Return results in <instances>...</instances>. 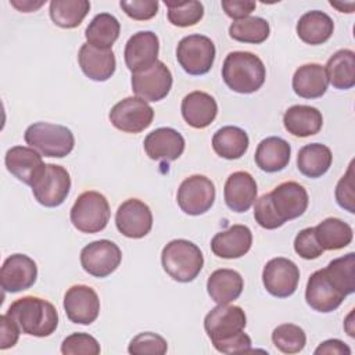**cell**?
Masks as SVG:
<instances>
[{
	"mask_svg": "<svg viewBox=\"0 0 355 355\" xmlns=\"http://www.w3.org/2000/svg\"><path fill=\"white\" fill-rule=\"evenodd\" d=\"M21 333L33 337H49L58 326V312L55 306L44 298L25 295L15 300L7 309Z\"/></svg>",
	"mask_w": 355,
	"mask_h": 355,
	"instance_id": "obj_1",
	"label": "cell"
},
{
	"mask_svg": "<svg viewBox=\"0 0 355 355\" xmlns=\"http://www.w3.org/2000/svg\"><path fill=\"white\" fill-rule=\"evenodd\" d=\"M222 78L236 93L250 94L262 87L266 69L262 60L250 51H232L222 65Z\"/></svg>",
	"mask_w": 355,
	"mask_h": 355,
	"instance_id": "obj_2",
	"label": "cell"
},
{
	"mask_svg": "<svg viewBox=\"0 0 355 355\" xmlns=\"http://www.w3.org/2000/svg\"><path fill=\"white\" fill-rule=\"evenodd\" d=\"M164 270L176 282H193L204 266V257L194 243L176 239L169 241L161 252Z\"/></svg>",
	"mask_w": 355,
	"mask_h": 355,
	"instance_id": "obj_3",
	"label": "cell"
},
{
	"mask_svg": "<svg viewBox=\"0 0 355 355\" xmlns=\"http://www.w3.org/2000/svg\"><path fill=\"white\" fill-rule=\"evenodd\" d=\"M24 139L29 147L50 158H64L75 146V137L71 129L49 122H36L28 126Z\"/></svg>",
	"mask_w": 355,
	"mask_h": 355,
	"instance_id": "obj_4",
	"label": "cell"
},
{
	"mask_svg": "<svg viewBox=\"0 0 355 355\" xmlns=\"http://www.w3.org/2000/svg\"><path fill=\"white\" fill-rule=\"evenodd\" d=\"M110 215L111 211L107 198L94 190L82 193L69 212L72 225L82 233H98L104 230Z\"/></svg>",
	"mask_w": 355,
	"mask_h": 355,
	"instance_id": "obj_5",
	"label": "cell"
},
{
	"mask_svg": "<svg viewBox=\"0 0 355 355\" xmlns=\"http://www.w3.org/2000/svg\"><path fill=\"white\" fill-rule=\"evenodd\" d=\"M215 44L204 35L184 36L176 49V58L179 65L189 75H204L209 72L215 61Z\"/></svg>",
	"mask_w": 355,
	"mask_h": 355,
	"instance_id": "obj_6",
	"label": "cell"
},
{
	"mask_svg": "<svg viewBox=\"0 0 355 355\" xmlns=\"http://www.w3.org/2000/svg\"><path fill=\"white\" fill-rule=\"evenodd\" d=\"M31 187L39 204L54 208L67 200L71 189V176L64 166L46 164Z\"/></svg>",
	"mask_w": 355,
	"mask_h": 355,
	"instance_id": "obj_7",
	"label": "cell"
},
{
	"mask_svg": "<svg viewBox=\"0 0 355 355\" xmlns=\"http://www.w3.org/2000/svg\"><path fill=\"white\" fill-rule=\"evenodd\" d=\"M215 184L209 178L191 175L180 183L176 200L184 214L197 216L211 209L215 202Z\"/></svg>",
	"mask_w": 355,
	"mask_h": 355,
	"instance_id": "obj_8",
	"label": "cell"
},
{
	"mask_svg": "<svg viewBox=\"0 0 355 355\" xmlns=\"http://www.w3.org/2000/svg\"><path fill=\"white\" fill-rule=\"evenodd\" d=\"M108 118L118 130L140 133L153 123L154 110L147 101L139 97H126L111 108Z\"/></svg>",
	"mask_w": 355,
	"mask_h": 355,
	"instance_id": "obj_9",
	"label": "cell"
},
{
	"mask_svg": "<svg viewBox=\"0 0 355 355\" xmlns=\"http://www.w3.org/2000/svg\"><path fill=\"white\" fill-rule=\"evenodd\" d=\"M121 248L111 240H96L80 251L83 270L94 277H107L121 265Z\"/></svg>",
	"mask_w": 355,
	"mask_h": 355,
	"instance_id": "obj_10",
	"label": "cell"
},
{
	"mask_svg": "<svg viewBox=\"0 0 355 355\" xmlns=\"http://www.w3.org/2000/svg\"><path fill=\"white\" fill-rule=\"evenodd\" d=\"M245 324L247 318L244 311L237 305L229 304H218L204 319V329L212 344L244 331Z\"/></svg>",
	"mask_w": 355,
	"mask_h": 355,
	"instance_id": "obj_11",
	"label": "cell"
},
{
	"mask_svg": "<svg viewBox=\"0 0 355 355\" xmlns=\"http://www.w3.org/2000/svg\"><path fill=\"white\" fill-rule=\"evenodd\" d=\"M300 269L288 258L277 257L266 262L262 270V283L266 291L277 298L293 295L298 287Z\"/></svg>",
	"mask_w": 355,
	"mask_h": 355,
	"instance_id": "obj_12",
	"label": "cell"
},
{
	"mask_svg": "<svg viewBox=\"0 0 355 355\" xmlns=\"http://www.w3.org/2000/svg\"><path fill=\"white\" fill-rule=\"evenodd\" d=\"M172 73L162 61H157L144 71L132 73V90L136 97L144 101L165 98L172 89Z\"/></svg>",
	"mask_w": 355,
	"mask_h": 355,
	"instance_id": "obj_13",
	"label": "cell"
},
{
	"mask_svg": "<svg viewBox=\"0 0 355 355\" xmlns=\"http://www.w3.org/2000/svg\"><path fill=\"white\" fill-rule=\"evenodd\" d=\"M116 229L129 239H141L153 227V214L150 207L139 198L123 201L115 214Z\"/></svg>",
	"mask_w": 355,
	"mask_h": 355,
	"instance_id": "obj_14",
	"label": "cell"
},
{
	"mask_svg": "<svg viewBox=\"0 0 355 355\" xmlns=\"http://www.w3.org/2000/svg\"><path fill=\"white\" fill-rule=\"evenodd\" d=\"M64 309L72 323L92 324L100 313V298L92 287L75 284L64 295Z\"/></svg>",
	"mask_w": 355,
	"mask_h": 355,
	"instance_id": "obj_15",
	"label": "cell"
},
{
	"mask_svg": "<svg viewBox=\"0 0 355 355\" xmlns=\"http://www.w3.org/2000/svg\"><path fill=\"white\" fill-rule=\"evenodd\" d=\"M37 277L36 262L25 254L10 255L0 269V284L6 293L31 288Z\"/></svg>",
	"mask_w": 355,
	"mask_h": 355,
	"instance_id": "obj_16",
	"label": "cell"
},
{
	"mask_svg": "<svg viewBox=\"0 0 355 355\" xmlns=\"http://www.w3.org/2000/svg\"><path fill=\"white\" fill-rule=\"evenodd\" d=\"M269 194L273 209L283 223L301 216L308 208V191L297 182H283Z\"/></svg>",
	"mask_w": 355,
	"mask_h": 355,
	"instance_id": "obj_17",
	"label": "cell"
},
{
	"mask_svg": "<svg viewBox=\"0 0 355 355\" xmlns=\"http://www.w3.org/2000/svg\"><path fill=\"white\" fill-rule=\"evenodd\" d=\"M158 36L151 31H140L130 36L125 44V64L132 73L140 72L158 61Z\"/></svg>",
	"mask_w": 355,
	"mask_h": 355,
	"instance_id": "obj_18",
	"label": "cell"
},
{
	"mask_svg": "<svg viewBox=\"0 0 355 355\" xmlns=\"http://www.w3.org/2000/svg\"><path fill=\"white\" fill-rule=\"evenodd\" d=\"M345 295L329 280L324 269L313 272L306 283L305 300L306 304L322 313L336 311L344 301Z\"/></svg>",
	"mask_w": 355,
	"mask_h": 355,
	"instance_id": "obj_19",
	"label": "cell"
},
{
	"mask_svg": "<svg viewBox=\"0 0 355 355\" xmlns=\"http://www.w3.org/2000/svg\"><path fill=\"white\" fill-rule=\"evenodd\" d=\"M78 61L82 72L96 82L108 80L116 69L115 54L111 49H98L87 42L80 46Z\"/></svg>",
	"mask_w": 355,
	"mask_h": 355,
	"instance_id": "obj_20",
	"label": "cell"
},
{
	"mask_svg": "<svg viewBox=\"0 0 355 355\" xmlns=\"http://www.w3.org/2000/svg\"><path fill=\"white\" fill-rule=\"evenodd\" d=\"M144 151L154 161H175L184 151V139L173 128H158L144 139Z\"/></svg>",
	"mask_w": 355,
	"mask_h": 355,
	"instance_id": "obj_21",
	"label": "cell"
},
{
	"mask_svg": "<svg viewBox=\"0 0 355 355\" xmlns=\"http://www.w3.org/2000/svg\"><path fill=\"white\" fill-rule=\"evenodd\" d=\"M7 171L18 180L32 186L44 168V162L37 150L26 146H14L6 153Z\"/></svg>",
	"mask_w": 355,
	"mask_h": 355,
	"instance_id": "obj_22",
	"label": "cell"
},
{
	"mask_svg": "<svg viewBox=\"0 0 355 355\" xmlns=\"http://www.w3.org/2000/svg\"><path fill=\"white\" fill-rule=\"evenodd\" d=\"M257 193V182L251 173L237 171L226 179L223 198L229 209L234 212H245L255 202Z\"/></svg>",
	"mask_w": 355,
	"mask_h": 355,
	"instance_id": "obj_23",
	"label": "cell"
},
{
	"mask_svg": "<svg viewBox=\"0 0 355 355\" xmlns=\"http://www.w3.org/2000/svg\"><path fill=\"white\" fill-rule=\"evenodd\" d=\"M252 244V233L245 225H233L227 230L216 233L211 240L212 252L225 259H236L245 255Z\"/></svg>",
	"mask_w": 355,
	"mask_h": 355,
	"instance_id": "obj_24",
	"label": "cell"
},
{
	"mask_svg": "<svg viewBox=\"0 0 355 355\" xmlns=\"http://www.w3.org/2000/svg\"><path fill=\"white\" fill-rule=\"evenodd\" d=\"M180 111L187 125L194 129H204L216 118L218 104L211 94L196 90L183 97Z\"/></svg>",
	"mask_w": 355,
	"mask_h": 355,
	"instance_id": "obj_25",
	"label": "cell"
},
{
	"mask_svg": "<svg viewBox=\"0 0 355 355\" xmlns=\"http://www.w3.org/2000/svg\"><path fill=\"white\" fill-rule=\"evenodd\" d=\"M291 155L290 144L277 136H270L258 144L255 150V164L257 166L268 173H275L283 171L288 162Z\"/></svg>",
	"mask_w": 355,
	"mask_h": 355,
	"instance_id": "obj_26",
	"label": "cell"
},
{
	"mask_svg": "<svg viewBox=\"0 0 355 355\" xmlns=\"http://www.w3.org/2000/svg\"><path fill=\"white\" fill-rule=\"evenodd\" d=\"M283 125L295 137H308L319 133L323 125L322 112L311 105L297 104L286 110Z\"/></svg>",
	"mask_w": 355,
	"mask_h": 355,
	"instance_id": "obj_27",
	"label": "cell"
},
{
	"mask_svg": "<svg viewBox=\"0 0 355 355\" xmlns=\"http://www.w3.org/2000/svg\"><path fill=\"white\" fill-rule=\"evenodd\" d=\"M293 90L302 98H319L329 86L324 67L316 62L304 64L294 72Z\"/></svg>",
	"mask_w": 355,
	"mask_h": 355,
	"instance_id": "obj_28",
	"label": "cell"
},
{
	"mask_svg": "<svg viewBox=\"0 0 355 355\" xmlns=\"http://www.w3.org/2000/svg\"><path fill=\"white\" fill-rule=\"evenodd\" d=\"M244 287V280L237 270L233 269H216L207 282V291L212 301L216 304H230L237 300Z\"/></svg>",
	"mask_w": 355,
	"mask_h": 355,
	"instance_id": "obj_29",
	"label": "cell"
},
{
	"mask_svg": "<svg viewBox=\"0 0 355 355\" xmlns=\"http://www.w3.org/2000/svg\"><path fill=\"white\" fill-rule=\"evenodd\" d=\"M334 31V22L323 11L312 10L301 15L297 22V35L306 44H322L326 43Z\"/></svg>",
	"mask_w": 355,
	"mask_h": 355,
	"instance_id": "obj_30",
	"label": "cell"
},
{
	"mask_svg": "<svg viewBox=\"0 0 355 355\" xmlns=\"http://www.w3.org/2000/svg\"><path fill=\"white\" fill-rule=\"evenodd\" d=\"M250 146L248 135L239 126H223L218 129L212 136L214 151L225 159L241 158Z\"/></svg>",
	"mask_w": 355,
	"mask_h": 355,
	"instance_id": "obj_31",
	"label": "cell"
},
{
	"mask_svg": "<svg viewBox=\"0 0 355 355\" xmlns=\"http://www.w3.org/2000/svg\"><path fill=\"white\" fill-rule=\"evenodd\" d=\"M329 83L338 90L355 86V53L349 49L336 51L324 67Z\"/></svg>",
	"mask_w": 355,
	"mask_h": 355,
	"instance_id": "obj_32",
	"label": "cell"
},
{
	"mask_svg": "<svg viewBox=\"0 0 355 355\" xmlns=\"http://www.w3.org/2000/svg\"><path fill=\"white\" fill-rule=\"evenodd\" d=\"M333 161L331 150L320 143H311L300 148L297 155L298 171L311 179L323 176Z\"/></svg>",
	"mask_w": 355,
	"mask_h": 355,
	"instance_id": "obj_33",
	"label": "cell"
},
{
	"mask_svg": "<svg viewBox=\"0 0 355 355\" xmlns=\"http://www.w3.org/2000/svg\"><path fill=\"white\" fill-rule=\"evenodd\" d=\"M315 236L323 250H341L351 244L354 233L352 227L338 219V218H326L319 222L315 227Z\"/></svg>",
	"mask_w": 355,
	"mask_h": 355,
	"instance_id": "obj_34",
	"label": "cell"
},
{
	"mask_svg": "<svg viewBox=\"0 0 355 355\" xmlns=\"http://www.w3.org/2000/svg\"><path fill=\"white\" fill-rule=\"evenodd\" d=\"M121 24L108 12L97 14L85 31V37L89 44L98 49H111L119 37Z\"/></svg>",
	"mask_w": 355,
	"mask_h": 355,
	"instance_id": "obj_35",
	"label": "cell"
},
{
	"mask_svg": "<svg viewBox=\"0 0 355 355\" xmlns=\"http://www.w3.org/2000/svg\"><path fill=\"white\" fill-rule=\"evenodd\" d=\"M90 10L87 0H53L50 1L51 21L64 29H73L82 24Z\"/></svg>",
	"mask_w": 355,
	"mask_h": 355,
	"instance_id": "obj_36",
	"label": "cell"
},
{
	"mask_svg": "<svg viewBox=\"0 0 355 355\" xmlns=\"http://www.w3.org/2000/svg\"><path fill=\"white\" fill-rule=\"evenodd\" d=\"M269 22L261 17H247L232 22L229 26L230 37L241 43L261 44L269 37Z\"/></svg>",
	"mask_w": 355,
	"mask_h": 355,
	"instance_id": "obj_37",
	"label": "cell"
},
{
	"mask_svg": "<svg viewBox=\"0 0 355 355\" xmlns=\"http://www.w3.org/2000/svg\"><path fill=\"white\" fill-rule=\"evenodd\" d=\"M329 280L347 297L355 291V254L336 258L324 268Z\"/></svg>",
	"mask_w": 355,
	"mask_h": 355,
	"instance_id": "obj_38",
	"label": "cell"
},
{
	"mask_svg": "<svg viewBox=\"0 0 355 355\" xmlns=\"http://www.w3.org/2000/svg\"><path fill=\"white\" fill-rule=\"evenodd\" d=\"M168 8V21L179 28L194 26L204 17V6L201 1H169L165 0Z\"/></svg>",
	"mask_w": 355,
	"mask_h": 355,
	"instance_id": "obj_39",
	"label": "cell"
},
{
	"mask_svg": "<svg viewBox=\"0 0 355 355\" xmlns=\"http://www.w3.org/2000/svg\"><path fill=\"white\" fill-rule=\"evenodd\" d=\"M273 345L283 354H298L306 344L305 331L293 323H283L272 333Z\"/></svg>",
	"mask_w": 355,
	"mask_h": 355,
	"instance_id": "obj_40",
	"label": "cell"
},
{
	"mask_svg": "<svg viewBox=\"0 0 355 355\" xmlns=\"http://www.w3.org/2000/svg\"><path fill=\"white\" fill-rule=\"evenodd\" d=\"M128 351L133 355H164L168 351V343L162 336L157 333L144 331L130 340Z\"/></svg>",
	"mask_w": 355,
	"mask_h": 355,
	"instance_id": "obj_41",
	"label": "cell"
},
{
	"mask_svg": "<svg viewBox=\"0 0 355 355\" xmlns=\"http://www.w3.org/2000/svg\"><path fill=\"white\" fill-rule=\"evenodd\" d=\"M100 351L98 341L87 333H72L61 344L64 355H98Z\"/></svg>",
	"mask_w": 355,
	"mask_h": 355,
	"instance_id": "obj_42",
	"label": "cell"
},
{
	"mask_svg": "<svg viewBox=\"0 0 355 355\" xmlns=\"http://www.w3.org/2000/svg\"><path fill=\"white\" fill-rule=\"evenodd\" d=\"M294 250L304 259H316L324 251L315 236L313 227H305L295 236Z\"/></svg>",
	"mask_w": 355,
	"mask_h": 355,
	"instance_id": "obj_43",
	"label": "cell"
},
{
	"mask_svg": "<svg viewBox=\"0 0 355 355\" xmlns=\"http://www.w3.org/2000/svg\"><path fill=\"white\" fill-rule=\"evenodd\" d=\"M336 201L337 204L348 211L355 214V189H354V161L349 164L347 173L338 180L336 186Z\"/></svg>",
	"mask_w": 355,
	"mask_h": 355,
	"instance_id": "obj_44",
	"label": "cell"
},
{
	"mask_svg": "<svg viewBox=\"0 0 355 355\" xmlns=\"http://www.w3.org/2000/svg\"><path fill=\"white\" fill-rule=\"evenodd\" d=\"M254 218L255 222L268 230H273L277 229L280 226H283L284 223L277 218L272 201H270V194L266 193L263 196H261L257 201H255V207H254Z\"/></svg>",
	"mask_w": 355,
	"mask_h": 355,
	"instance_id": "obj_45",
	"label": "cell"
},
{
	"mask_svg": "<svg viewBox=\"0 0 355 355\" xmlns=\"http://www.w3.org/2000/svg\"><path fill=\"white\" fill-rule=\"evenodd\" d=\"M119 6L128 17L136 21H148L158 12L157 0H122Z\"/></svg>",
	"mask_w": 355,
	"mask_h": 355,
	"instance_id": "obj_46",
	"label": "cell"
},
{
	"mask_svg": "<svg viewBox=\"0 0 355 355\" xmlns=\"http://www.w3.org/2000/svg\"><path fill=\"white\" fill-rule=\"evenodd\" d=\"M216 351L222 354H234V352H247L251 349V338L244 331L226 338L223 341H218L212 344Z\"/></svg>",
	"mask_w": 355,
	"mask_h": 355,
	"instance_id": "obj_47",
	"label": "cell"
},
{
	"mask_svg": "<svg viewBox=\"0 0 355 355\" xmlns=\"http://www.w3.org/2000/svg\"><path fill=\"white\" fill-rule=\"evenodd\" d=\"M220 4L226 15L234 21L250 17L257 7V3L252 0H222Z\"/></svg>",
	"mask_w": 355,
	"mask_h": 355,
	"instance_id": "obj_48",
	"label": "cell"
},
{
	"mask_svg": "<svg viewBox=\"0 0 355 355\" xmlns=\"http://www.w3.org/2000/svg\"><path fill=\"white\" fill-rule=\"evenodd\" d=\"M0 327H1V337H0V349L11 348L17 344L19 338L21 330L15 324V322L6 315L0 316Z\"/></svg>",
	"mask_w": 355,
	"mask_h": 355,
	"instance_id": "obj_49",
	"label": "cell"
},
{
	"mask_svg": "<svg viewBox=\"0 0 355 355\" xmlns=\"http://www.w3.org/2000/svg\"><path fill=\"white\" fill-rule=\"evenodd\" d=\"M315 355H351V348L341 340L330 338L315 349Z\"/></svg>",
	"mask_w": 355,
	"mask_h": 355,
	"instance_id": "obj_50",
	"label": "cell"
},
{
	"mask_svg": "<svg viewBox=\"0 0 355 355\" xmlns=\"http://www.w3.org/2000/svg\"><path fill=\"white\" fill-rule=\"evenodd\" d=\"M14 7H17L19 11H24V12H31V11H35V10H37L39 7H42L46 1H37V3H35V1H15V0H12V1H10Z\"/></svg>",
	"mask_w": 355,
	"mask_h": 355,
	"instance_id": "obj_51",
	"label": "cell"
}]
</instances>
